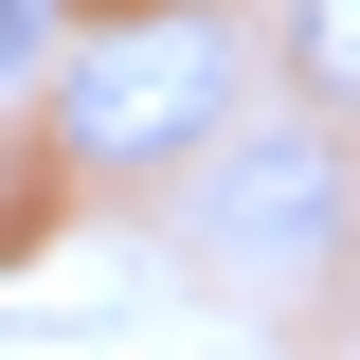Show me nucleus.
<instances>
[{"label": "nucleus", "mask_w": 360, "mask_h": 360, "mask_svg": "<svg viewBox=\"0 0 360 360\" xmlns=\"http://www.w3.org/2000/svg\"><path fill=\"white\" fill-rule=\"evenodd\" d=\"M234 127H252L234 0H127V18L54 37V162L72 180H198Z\"/></svg>", "instance_id": "1"}, {"label": "nucleus", "mask_w": 360, "mask_h": 360, "mask_svg": "<svg viewBox=\"0 0 360 360\" xmlns=\"http://www.w3.org/2000/svg\"><path fill=\"white\" fill-rule=\"evenodd\" d=\"M217 234H234V252H252V270H288V252H307V234H342V162H324V127H234L217 144Z\"/></svg>", "instance_id": "2"}, {"label": "nucleus", "mask_w": 360, "mask_h": 360, "mask_svg": "<svg viewBox=\"0 0 360 360\" xmlns=\"http://www.w3.org/2000/svg\"><path fill=\"white\" fill-rule=\"evenodd\" d=\"M288 90L324 127H360V0H288Z\"/></svg>", "instance_id": "3"}, {"label": "nucleus", "mask_w": 360, "mask_h": 360, "mask_svg": "<svg viewBox=\"0 0 360 360\" xmlns=\"http://www.w3.org/2000/svg\"><path fill=\"white\" fill-rule=\"evenodd\" d=\"M54 54V0H0V72H37Z\"/></svg>", "instance_id": "4"}]
</instances>
